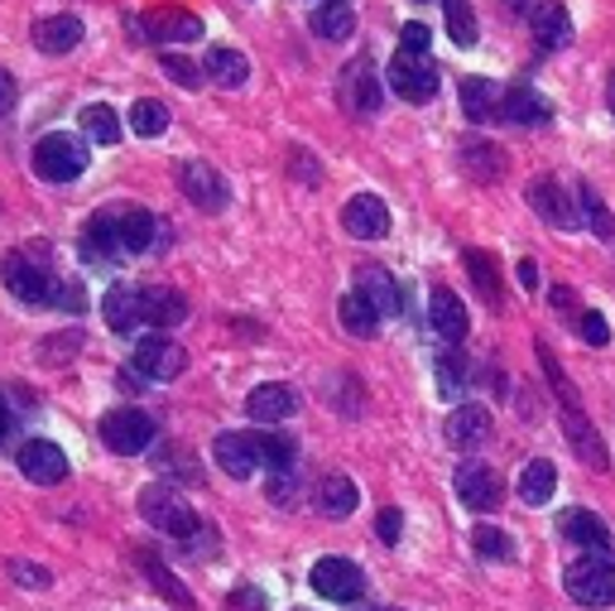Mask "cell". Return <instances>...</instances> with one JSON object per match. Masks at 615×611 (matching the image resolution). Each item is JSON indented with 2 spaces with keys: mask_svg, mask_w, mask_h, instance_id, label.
Listing matches in <instances>:
<instances>
[{
  "mask_svg": "<svg viewBox=\"0 0 615 611\" xmlns=\"http://www.w3.org/2000/svg\"><path fill=\"white\" fill-rule=\"evenodd\" d=\"M462 169L472 173L476 183H495L505 173V154L495 150L491 140H462Z\"/></svg>",
  "mask_w": 615,
  "mask_h": 611,
  "instance_id": "cell-33",
  "label": "cell"
},
{
  "mask_svg": "<svg viewBox=\"0 0 615 611\" xmlns=\"http://www.w3.org/2000/svg\"><path fill=\"white\" fill-rule=\"evenodd\" d=\"M121 256V217L115 212H97L82 231V260L87 266H111Z\"/></svg>",
  "mask_w": 615,
  "mask_h": 611,
  "instance_id": "cell-17",
  "label": "cell"
},
{
  "mask_svg": "<svg viewBox=\"0 0 615 611\" xmlns=\"http://www.w3.org/2000/svg\"><path fill=\"white\" fill-rule=\"evenodd\" d=\"M130 130L144 136V140L164 136V130H169V107H164V101H154V97H140L135 107H130Z\"/></svg>",
  "mask_w": 615,
  "mask_h": 611,
  "instance_id": "cell-39",
  "label": "cell"
},
{
  "mask_svg": "<svg viewBox=\"0 0 615 611\" xmlns=\"http://www.w3.org/2000/svg\"><path fill=\"white\" fill-rule=\"evenodd\" d=\"M294 173H308V179H322V169L313 164V159H303V154H294Z\"/></svg>",
  "mask_w": 615,
  "mask_h": 611,
  "instance_id": "cell-58",
  "label": "cell"
},
{
  "mask_svg": "<svg viewBox=\"0 0 615 611\" xmlns=\"http://www.w3.org/2000/svg\"><path fill=\"white\" fill-rule=\"evenodd\" d=\"M462 260H466V274H472V284L481 289V299H486L491 309H501V303H505V289H501V266H495V256L476 251V246H466Z\"/></svg>",
  "mask_w": 615,
  "mask_h": 611,
  "instance_id": "cell-31",
  "label": "cell"
},
{
  "mask_svg": "<svg viewBox=\"0 0 615 611\" xmlns=\"http://www.w3.org/2000/svg\"><path fill=\"white\" fill-rule=\"evenodd\" d=\"M351 29H356V10H351V0H317V6H313V34L346 39Z\"/></svg>",
  "mask_w": 615,
  "mask_h": 611,
  "instance_id": "cell-35",
  "label": "cell"
},
{
  "mask_svg": "<svg viewBox=\"0 0 615 611\" xmlns=\"http://www.w3.org/2000/svg\"><path fill=\"white\" fill-rule=\"evenodd\" d=\"M159 68H164L179 87H188V92H198V87H202V68H198V63H188L183 53H164V58H159Z\"/></svg>",
  "mask_w": 615,
  "mask_h": 611,
  "instance_id": "cell-46",
  "label": "cell"
},
{
  "mask_svg": "<svg viewBox=\"0 0 615 611\" xmlns=\"http://www.w3.org/2000/svg\"><path fill=\"white\" fill-rule=\"evenodd\" d=\"M101 443L121 458H135L154 443V419L144 410H111L107 419H101Z\"/></svg>",
  "mask_w": 615,
  "mask_h": 611,
  "instance_id": "cell-5",
  "label": "cell"
},
{
  "mask_svg": "<svg viewBox=\"0 0 615 611\" xmlns=\"http://www.w3.org/2000/svg\"><path fill=\"white\" fill-rule=\"evenodd\" d=\"M472 549L481 559H491V563H501V559H515V544H510V534L501 525H476L472 530Z\"/></svg>",
  "mask_w": 615,
  "mask_h": 611,
  "instance_id": "cell-45",
  "label": "cell"
},
{
  "mask_svg": "<svg viewBox=\"0 0 615 611\" xmlns=\"http://www.w3.org/2000/svg\"><path fill=\"white\" fill-rule=\"evenodd\" d=\"M49 309L82 313V309H87V294H82V284H72V280H58V289H53V303H49Z\"/></svg>",
  "mask_w": 615,
  "mask_h": 611,
  "instance_id": "cell-53",
  "label": "cell"
},
{
  "mask_svg": "<svg viewBox=\"0 0 615 611\" xmlns=\"http://www.w3.org/2000/svg\"><path fill=\"white\" fill-rule=\"evenodd\" d=\"M212 458L231 482H245V477L260 468V433H216Z\"/></svg>",
  "mask_w": 615,
  "mask_h": 611,
  "instance_id": "cell-14",
  "label": "cell"
},
{
  "mask_svg": "<svg viewBox=\"0 0 615 611\" xmlns=\"http://www.w3.org/2000/svg\"><path fill=\"white\" fill-rule=\"evenodd\" d=\"M548 101L534 92V87H510V92L501 97V121L510 126H544L548 121Z\"/></svg>",
  "mask_w": 615,
  "mask_h": 611,
  "instance_id": "cell-30",
  "label": "cell"
},
{
  "mask_svg": "<svg viewBox=\"0 0 615 611\" xmlns=\"http://www.w3.org/2000/svg\"><path fill=\"white\" fill-rule=\"evenodd\" d=\"M294 439H284V433H260V468L270 472H294Z\"/></svg>",
  "mask_w": 615,
  "mask_h": 611,
  "instance_id": "cell-43",
  "label": "cell"
},
{
  "mask_svg": "<svg viewBox=\"0 0 615 611\" xmlns=\"http://www.w3.org/2000/svg\"><path fill=\"white\" fill-rule=\"evenodd\" d=\"M429 318H433V332H437L443 342H462V338H466V328H472V318H466L462 299L452 294V289H433Z\"/></svg>",
  "mask_w": 615,
  "mask_h": 611,
  "instance_id": "cell-25",
  "label": "cell"
},
{
  "mask_svg": "<svg viewBox=\"0 0 615 611\" xmlns=\"http://www.w3.org/2000/svg\"><path fill=\"white\" fill-rule=\"evenodd\" d=\"M299 410V395L289 385H260L245 395V414L255 419V424H280V419H289Z\"/></svg>",
  "mask_w": 615,
  "mask_h": 611,
  "instance_id": "cell-23",
  "label": "cell"
},
{
  "mask_svg": "<svg viewBox=\"0 0 615 611\" xmlns=\"http://www.w3.org/2000/svg\"><path fill=\"white\" fill-rule=\"evenodd\" d=\"M356 289H361L365 299H371V309H375L380 318H394V313H400V284H394V274H390L385 266H361Z\"/></svg>",
  "mask_w": 615,
  "mask_h": 611,
  "instance_id": "cell-27",
  "label": "cell"
},
{
  "mask_svg": "<svg viewBox=\"0 0 615 611\" xmlns=\"http://www.w3.org/2000/svg\"><path fill=\"white\" fill-rule=\"evenodd\" d=\"M491 433V410L486 404H457L447 414V443L452 448H476Z\"/></svg>",
  "mask_w": 615,
  "mask_h": 611,
  "instance_id": "cell-28",
  "label": "cell"
},
{
  "mask_svg": "<svg viewBox=\"0 0 615 611\" xmlns=\"http://www.w3.org/2000/svg\"><path fill=\"white\" fill-rule=\"evenodd\" d=\"M567 598H577L582 607H615V563L606 554H587L577 559L563 578Z\"/></svg>",
  "mask_w": 615,
  "mask_h": 611,
  "instance_id": "cell-3",
  "label": "cell"
},
{
  "mask_svg": "<svg viewBox=\"0 0 615 611\" xmlns=\"http://www.w3.org/2000/svg\"><path fill=\"white\" fill-rule=\"evenodd\" d=\"M308 583H313L317 598L346 607V602H356L361 592H365V573L351 559H317L313 573H308Z\"/></svg>",
  "mask_w": 615,
  "mask_h": 611,
  "instance_id": "cell-7",
  "label": "cell"
},
{
  "mask_svg": "<svg viewBox=\"0 0 615 611\" xmlns=\"http://www.w3.org/2000/svg\"><path fill=\"white\" fill-rule=\"evenodd\" d=\"M10 578H14V583H24V588H34V592H43V588L53 583L43 563H24V559H14V563H10Z\"/></svg>",
  "mask_w": 615,
  "mask_h": 611,
  "instance_id": "cell-51",
  "label": "cell"
},
{
  "mask_svg": "<svg viewBox=\"0 0 615 611\" xmlns=\"http://www.w3.org/2000/svg\"><path fill=\"white\" fill-rule=\"evenodd\" d=\"M135 29H140V39H154V43H198L202 39V20H198V14L193 10H173V6L150 10Z\"/></svg>",
  "mask_w": 615,
  "mask_h": 611,
  "instance_id": "cell-11",
  "label": "cell"
},
{
  "mask_svg": "<svg viewBox=\"0 0 615 611\" xmlns=\"http://www.w3.org/2000/svg\"><path fill=\"white\" fill-rule=\"evenodd\" d=\"M433 375H437V390H443L447 400H457L462 390L472 385V381H466V361H462L457 347H452V352H443V357L433 361Z\"/></svg>",
  "mask_w": 615,
  "mask_h": 611,
  "instance_id": "cell-41",
  "label": "cell"
},
{
  "mask_svg": "<svg viewBox=\"0 0 615 611\" xmlns=\"http://www.w3.org/2000/svg\"><path fill=\"white\" fill-rule=\"evenodd\" d=\"M226 611H270V598L260 588H231L226 592Z\"/></svg>",
  "mask_w": 615,
  "mask_h": 611,
  "instance_id": "cell-52",
  "label": "cell"
},
{
  "mask_svg": "<svg viewBox=\"0 0 615 611\" xmlns=\"http://www.w3.org/2000/svg\"><path fill=\"white\" fill-rule=\"evenodd\" d=\"M115 217H121V251H125V256L150 251L154 237H159V217L144 212V208H121Z\"/></svg>",
  "mask_w": 615,
  "mask_h": 611,
  "instance_id": "cell-32",
  "label": "cell"
},
{
  "mask_svg": "<svg viewBox=\"0 0 615 611\" xmlns=\"http://www.w3.org/2000/svg\"><path fill=\"white\" fill-rule=\"evenodd\" d=\"M400 530H404V515L394 511V505H385V511H380V520H375V540L380 544H400Z\"/></svg>",
  "mask_w": 615,
  "mask_h": 611,
  "instance_id": "cell-54",
  "label": "cell"
},
{
  "mask_svg": "<svg viewBox=\"0 0 615 611\" xmlns=\"http://www.w3.org/2000/svg\"><path fill=\"white\" fill-rule=\"evenodd\" d=\"M385 82L400 92L404 101H433L437 97V68L429 63V58H419V53H394L390 58V68H385Z\"/></svg>",
  "mask_w": 615,
  "mask_h": 611,
  "instance_id": "cell-6",
  "label": "cell"
},
{
  "mask_svg": "<svg viewBox=\"0 0 615 611\" xmlns=\"http://www.w3.org/2000/svg\"><path fill=\"white\" fill-rule=\"evenodd\" d=\"M179 188H183V198L193 202V208H202V212H222L226 198H231L226 179L208 164V159H188V164L179 169Z\"/></svg>",
  "mask_w": 615,
  "mask_h": 611,
  "instance_id": "cell-9",
  "label": "cell"
},
{
  "mask_svg": "<svg viewBox=\"0 0 615 611\" xmlns=\"http://www.w3.org/2000/svg\"><path fill=\"white\" fill-rule=\"evenodd\" d=\"M14 97H20V92H14V78H10L6 68H0V116L14 111Z\"/></svg>",
  "mask_w": 615,
  "mask_h": 611,
  "instance_id": "cell-55",
  "label": "cell"
},
{
  "mask_svg": "<svg viewBox=\"0 0 615 611\" xmlns=\"http://www.w3.org/2000/svg\"><path fill=\"white\" fill-rule=\"evenodd\" d=\"M140 569H144V578H150V583H154L159 592H164L169 602H179V607H193V592H188V588H183L179 578H173V573H169V569H164V563H159L154 554H140Z\"/></svg>",
  "mask_w": 615,
  "mask_h": 611,
  "instance_id": "cell-42",
  "label": "cell"
},
{
  "mask_svg": "<svg viewBox=\"0 0 615 611\" xmlns=\"http://www.w3.org/2000/svg\"><path fill=\"white\" fill-rule=\"evenodd\" d=\"M159 468H164V472H179L183 477V482H202V472H198V462H188V453H183V448H164V453H159Z\"/></svg>",
  "mask_w": 615,
  "mask_h": 611,
  "instance_id": "cell-49",
  "label": "cell"
},
{
  "mask_svg": "<svg viewBox=\"0 0 615 611\" xmlns=\"http://www.w3.org/2000/svg\"><path fill=\"white\" fill-rule=\"evenodd\" d=\"M208 78L216 87H226V92H236V87H245V78H251V58H245L241 49H212L208 53Z\"/></svg>",
  "mask_w": 615,
  "mask_h": 611,
  "instance_id": "cell-34",
  "label": "cell"
},
{
  "mask_svg": "<svg viewBox=\"0 0 615 611\" xmlns=\"http://www.w3.org/2000/svg\"><path fill=\"white\" fill-rule=\"evenodd\" d=\"M101 318H107L111 332L130 338L140 323H144V303H140V289L135 284H111L107 299H101Z\"/></svg>",
  "mask_w": 615,
  "mask_h": 611,
  "instance_id": "cell-18",
  "label": "cell"
},
{
  "mask_svg": "<svg viewBox=\"0 0 615 611\" xmlns=\"http://www.w3.org/2000/svg\"><path fill=\"white\" fill-rule=\"evenodd\" d=\"M520 284L530 289V294H538V266L534 260H520Z\"/></svg>",
  "mask_w": 615,
  "mask_h": 611,
  "instance_id": "cell-56",
  "label": "cell"
},
{
  "mask_svg": "<svg viewBox=\"0 0 615 611\" xmlns=\"http://www.w3.org/2000/svg\"><path fill=\"white\" fill-rule=\"evenodd\" d=\"M553 309H558V313H573V289H567V284L553 289Z\"/></svg>",
  "mask_w": 615,
  "mask_h": 611,
  "instance_id": "cell-57",
  "label": "cell"
},
{
  "mask_svg": "<svg viewBox=\"0 0 615 611\" xmlns=\"http://www.w3.org/2000/svg\"><path fill=\"white\" fill-rule=\"evenodd\" d=\"M553 491H558V468H553L548 458H534L520 477V497L530 505H544V501H553Z\"/></svg>",
  "mask_w": 615,
  "mask_h": 611,
  "instance_id": "cell-37",
  "label": "cell"
},
{
  "mask_svg": "<svg viewBox=\"0 0 615 611\" xmlns=\"http://www.w3.org/2000/svg\"><path fill=\"white\" fill-rule=\"evenodd\" d=\"M577 202H582V212H587V227L602 241H611L615 237V217H611V208L602 202V193H596V188H587V183H577Z\"/></svg>",
  "mask_w": 615,
  "mask_h": 611,
  "instance_id": "cell-44",
  "label": "cell"
},
{
  "mask_svg": "<svg viewBox=\"0 0 615 611\" xmlns=\"http://www.w3.org/2000/svg\"><path fill=\"white\" fill-rule=\"evenodd\" d=\"M140 515L150 520L159 534H173V540H188V534L202 530L198 511H193V505H188L173 487H164V482H154V487L140 491Z\"/></svg>",
  "mask_w": 615,
  "mask_h": 611,
  "instance_id": "cell-1",
  "label": "cell"
},
{
  "mask_svg": "<svg viewBox=\"0 0 615 611\" xmlns=\"http://www.w3.org/2000/svg\"><path fill=\"white\" fill-rule=\"evenodd\" d=\"M606 107H611V116H615V72H611V82H606Z\"/></svg>",
  "mask_w": 615,
  "mask_h": 611,
  "instance_id": "cell-61",
  "label": "cell"
},
{
  "mask_svg": "<svg viewBox=\"0 0 615 611\" xmlns=\"http://www.w3.org/2000/svg\"><path fill=\"white\" fill-rule=\"evenodd\" d=\"M365 611H385V607H365Z\"/></svg>",
  "mask_w": 615,
  "mask_h": 611,
  "instance_id": "cell-62",
  "label": "cell"
},
{
  "mask_svg": "<svg viewBox=\"0 0 615 611\" xmlns=\"http://www.w3.org/2000/svg\"><path fill=\"white\" fill-rule=\"evenodd\" d=\"M429 43H433V34H429V24L409 20V24L400 29V53H419V58H429Z\"/></svg>",
  "mask_w": 615,
  "mask_h": 611,
  "instance_id": "cell-50",
  "label": "cell"
},
{
  "mask_svg": "<svg viewBox=\"0 0 615 611\" xmlns=\"http://www.w3.org/2000/svg\"><path fill=\"white\" fill-rule=\"evenodd\" d=\"M457 101H462V116L472 126H486L491 116H501V87H495L491 78H462Z\"/></svg>",
  "mask_w": 615,
  "mask_h": 611,
  "instance_id": "cell-26",
  "label": "cell"
},
{
  "mask_svg": "<svg viewBox=\"0 0 615 611\" xmlns=\"http://www.w3.org/2000/svg\"><path fill=\"white\" fill-rule=\"evenodd\" d=\"M82 130H87V140H97V144H115V140H121L115 107H107V101H92V107H82Z\"/></svg>",
  "mask_w": 615,
  "mask_h": 611,
  "instance_id": "cell-40",
  "label": "cell"
},
{
  "mask_svg": "<svg viewBox=\"0 0 615 611\" xmlns=\"http://www.w3.org/2000/svg\"><path fill=\"white\" fill-rule=\"evenodd\" d=\"M87 169V144L78 136H43L34 144V173L43 183H72Z\"/></svg>",
  "mask_w": 615,
  "mask_h": 611,
  "instance_id": "cell-2",
  "label": "cell"
},
{
  "mask_svg": "<svg viewBox=\"0 0 615 611\" xmlns=\"http://www.w3.org/2000/svg\"><path fill=\"white\" fill-rule=\"evenodd\" d=\"M183 367H188V352L169 338H144L135 347V361H130V371L140 381H173V375H183Z\"/></svg>",
  "mask_w": 615,
  "mask_h": 611,
  "instance_id": "cell-10",
  "label": "cell"
},
{
  "mask_svg": "<svg viewBox=\"0 0 615 611\" xmlns=\"http://www.w3.org/2000/svg\"><path fill=\"white\" fill-rule=\"evenodd\" d=\"M530 208L544 217L548 227H558V231H573V222H577V202H573V188H563L558 179H534L530 183Z\"/></svg>",
  "mask_w": 615,
  "mask_h": 611,
  "instance_id": "cell-13",
  "label": "cell"
},
{
  "mask_svg": "<svg viewBox=\"0 0 615 611\" xmlns=\"http://www.w3.org/2000/svg\"><path fill=\"white\" fill-rule=\"evenodd\" d=\"M336 318H342V328L351 332V338H375V328H380V313L371 309V299H365L361 289L342 294V303H336Z\"/></svg>",
  "mask_w": 615,
  "mask_h": 611,
  "instance_id": "cell-36",
  "label": "cell"
},
{
  "mask_svg": "<svg viewBox=\"0 0 615 611\" xmlns=\"http://www.w3.org/2000/svg\"><path fill=\"white\" fill-rule=\"evenodd\" d=\"M563 429H567V443L577 448V458L587 462V468L602 472L606 468V443L596 439V429L587 424V414H582V404H573V410H563Z\"/></svg>",
  "mask_w": 615,
  "mask_h": 611,
  "instance_id": "cell-29",
  "label": "cell"
},
{
  "mask_svg": "<svg viewBox=\"0 0 615 611\" xmlns=\"http://www.w3.org/2000/svg\"><path fill=\"white\" fill-rule=\"evenodd\" d=\"M140 303H144V323H154V328H179L188 318V299L179 294V289H169V284L140 289Z\"/></svg>",
  "mask_w": 615,
  "mask_h": 611,
  "instance_id": "cell-24",
  "label": "cell"
},
{
  "mask_svg": "<svg viewBox=\"0 0 615 611\" xmlns=\"http://www.w3.org/2000/svg\"><path fill=\"white\" fill-rule=\"evenodd\" d=\"M534 6H538V0H505L510 14H534Z\"/></svg>",
  "mask_w": 615,
  "mask_h": 611,
  "instance_id": "cell-59",
  "label": "cell"
},
{
  "mask_svg": "<svg viewBox=\"0 0 615 611\" xmlns=\"http://www.w3.org/2000/svg\"><path fill=\"white\" fill-rule=\"evenodd\" d=\"M10 424H14V419H10V404H6V395H0V439L10 433Z\"/></svg>",
  "mask_w": 615,
  "mask_h": 611,
  "instance_id": "cell-60",
  "label": "cell"
},
{
  "mask_svg": "<svg viewBox=\"0 0 615 611\" xmlns=\"http://www.w3.org/2000/svg\"><path fill=\"white\" fill-rule=\"evenodd\" d=\"M313 501H317V511L327 515V520H346V515L361 505V491H356V482H351V477L327 472V477H317Z\"/></svg>",
  "mask_w": 615,
  "mask_h": 611,
  "instance_id": "cell-21",
  "label": "cell"
},
{
  "mask_svg": "<svg viewBox=\"0 0 615 611\" xmlns=\"http://www.w3.org/2000/svg\"><path fill=\"white\" fill-rule=\"evenodd\" d=\"M342 227H346V237H356V241H380V237H390V208H385V198H375V193H356L342 208Z\"/></svg>",
  "mask_w": 615,
  "mask_h": 611,
  "instance_id": "cell-15",
  "label": "cell"
},
{
  "mask_svg": "<svg viewBox=\"0 0 615 611\" xmlns=\"http://www.w3.org/2000/svg\"><path fill=\"white\" fill-rule=\"evenodd\" d=\"M530 24H534L538 49H563V43L573 39V20H567L563 0H538L534 14H530Z\"/></svg>",
  "mask_w": 615,
  "mask_h": 611,
  "instance_id": "cell-22",
  "label": "cell"
},
{
  "mask_svg": "<svg viewBox=\"0 0 615 611\" xmlns=\"http://www.w3.org/2000/svg\"><path fill=\"white\" fill-rule=\"evenodd\" d=\"M443 10H447V34L457 49H476V39H481V24H476V10L466 6V0H443Z\"/></svg>",
  "mask_w": 615,
  "mask_h": 611,
  "instance_id": "cell-38",
  "label": "cell"
},
{
  "mask_svg": "<svg viewBox=\"0 0 615 611\" xmlns=\"http://www.w3.org/2000/svg\"><path fill=\"white\" fill-rule=\"evenodd\" d=\"M342 101L356 116L380 111V72H371V58H356L351 68H342Z\"/></svg>",
  "mask_w": 615,
  "mask_h": 611,
  "instance_id": "cell-16",
  "label": "cell"
},
{
  "mask_svg": "<svg viewBox=\"0 0 615 611\" xmlns=\"http://www.w3.org/2000/svg\"><path fill=\"white\" fill-rule=\"evenodd\" d=\"M78 347H82V332H53V338H43L39 361H43V367H53V361H68Z\"/></svg>",
  "mask_w": 615,
  "mask_h": 611,
  "instance_id": "cell-47",
  "label": "cell"
},
{
  "mask_svg": "<svg viewBox=\"0 0 615 611\" xmlns=\"http://www.w3.org/2000/svg\"><path fill=\"white\" fill-rule=\"evenodd\" d=\"M457 497H462V505H472V511H495V505L505 501V482L491 462L466 458L457 468Z\"/></svg>",
  "mask_w": 615,
  "mask_h": 611,
  "instance_id": "cell-8",
  "label": "cell"
},
{
  "mask_svg": "<svg viewBox=\"0 0 615 611\" xmlns=\"http://www.w3.org/2000/svg\"><path fill=\"white\" fill-rule=\"evenodd\" d=\"M558 530H563L567 544L587 549V554H611V530H606L602 515H592V511H563L558 515Z\"/></svg>",
  "mask_w": 615,
  "mask_h": 611,
  "instance_id": "cell-19",
  "label": "cell"
},
{
  "mask_svg": "<svg viewBox=\"0 0 615 611\" xmlns=\"http://www.w3.org/2000/svg\"><path fill=\"white\" fill-rule=\"evenodd\" d=\"M82 43V20L78 14H43V20H34V49L39 53H72Z\"/></svg>",
  "mask_w": 615,
  "mask_h": 611,
  "instance_id": "cell-20",
  "label": "cell"
},
{
  "mask_svg": "<svg viewBox=\"0 0 615 611\" xmlns=\"http://www.w3.org/2000/svg\"><path fill=\"white\" fill-rule=\"evenodd\" d=\"M577 332H582V342H587V347H606L611 342V323L596 309H582L577 313Z\"/></svg>",
  "mask_w": 615,
  "mask_h": 611,
  "instance_id": "cell-48",
  "label": "cell"
},
{
  "mask_svg": "<svg viewBox=\"0 0 615 611\" xmlns=\"http://www.w3.org/2000/svg\"><path fill=\"white\" fill-rule=\"evenodd\" d=\"M14 462H20V472L29 477V482L39 487H58L68 477V453L49 439H29L20 443V453H14Z\"/></svg>",
  "mask_w": 615,
  "mask_h": 611,
  "instance_id": "cell-12",
  "label": "cell"
},
{
  "mask_svg": "<svg viewBox=\"0 0 615 611\" xmlns=\"http://www.w3.org/2000/svg\"><path fill=\"white\" fill-rule=\"evenodd\" d=\"M0 280H6V289L20 303H29V309H49L53 303V289H58V280L43 266H34L24 251H14V256H6V266H0Z\"/></svg>",
  "mask_w": 615,
  "mask_h": 611,
  "instance_id": "cell-4",
  "label": "cell"
}]
</instances>
